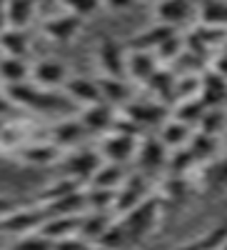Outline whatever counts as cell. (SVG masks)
I'll use <instances>...</instances> for the list:
<instances>
[{
  "label": "cell",
  "mask_w": 227,
  "mask_h": 250,
  "mask_svg": "<svg viewBox=\"0 0 227 250\" xmlns=\"http://www.w3.org/2000/svg\"><path fill=\"white\" fill-rule=\"evenodd\" d=\"M5 93L13 100V105L38 110V113H55V110H63L68 105V98L63 100L55 90L38 88L33 80L20 83V85H10V88H5Z\"/></svg>",
  "instance_id": "obj_1"
},
{
  "label": "cell",
  "mask_w": 227,
  "mask_h": 250,
  "mask_svg": "<svg viewBox=\"0 0 227 250\" xmlns=\"http://www.w3.org/2000/svg\"><path fill=\"white\" fill-rule=\"evenodd\" d=\"M160 210H162V200L155 198V195H148L135 208H130L128 213H122L117 220L122 223L130 240H140V238H145L148 233L155 230V225L160 220Z\"/></svg>",
  "instance_id": "obj_2"
},
{
  "label": "cell",
  "mask_w": 227,
  "mask_h": 250,
  "mask_svg": "<svg viewBox=\"0 0 227 250\" xmlns=\"http://www.w3.org/2000/svg\"><path fill=\"white\" fill-rule=\"evenodd\" d=\"M137 143H140V135L120 133V130H108L105 135H102V140H100V145H97V150H100L102 160L125 165L128 160H135Z\"/></svg>",
  "instance_id": "obj_3"
},
{
  "label": "cell",
  "mask_w": 227,
  "mask_h": 250,
  "mask_svg": "<svg viewBox=\"0 0 227 250\" xmlns=\"http://www.w3.org/2000/svg\"><path fill=\"white\" fill-rule=\"evenodd\" d=\"M45 210L40 205L35 208H13L8 215L0 218V233H10V235H25L33 230H40V225L45 223Z\"/></svg>",
  "instance_id": "obj_4"
},
{
  "label": "cell",
  "mask_w": 227,
  "mask_h": 250,
  "mask_svg": "<svg viewBox=\"0 0 227 250\" xmlns=\"http://www.w3.org/2000/svg\"><path fill=\"white\" fill-rule=\"evenodd\" d=\"M63 160V173L77 183H88L95 170L100 168V163H102V155L100 150L95 148H77L73 153H68L65 158H60Z\"/></svg>",
  "instance_id": "obj_5"
},
{
  "label": "cell",
  "mask_w": 227,
  "mask_h": 250,
  "mask_svg": "<svg viewBox=\"0 0 227 250\" xmlns=\"http://www.w3.org/2000/svg\"><path fill=\"white\" fill-rule=\"evenodd\" d=\"M145 198H148V175H142L140 170L128 173L125 180H122L120 188L115 190V215L128 213L130 208H135Z\"/></svg>",
  "instance_id": "obj_6"
},
{
  "label": "cell",
  "mask_w": 227,
  "mask_h": 250,
  "mask_svg": "<svg viewBox=\"0 0 227 250\" xmlns=\"http://www.w3.org/2000/svg\"><path fill=\"white\" fill-rule=\"evenodd\" d=\"M95 58H97V65H100L102 75L125 78V58H128V53L115 38H100Z\"/></svg>",
  "instance_id": "obj_7"
},
{
  "label": "cell",
  "mask_w": 227,
  "mask_h": 250,
  "mask_svg": "<svg viewBox=\"0 0 227 250\" xmlns=\"http://www.w3.org/2000/svg\"><path fill=\"white\" fill-rule=\"evenodd\" d=\"M135 163L142 175H152L162 168H168V148L162 145L160 138H145L137 143Z\"/></svg>",
  "instance_id": "obj_8"
},
{
  "label": "cell",
  "mask_w": 227,
  "mask_h": 250,
  "mask_svg": "<svg viewBox=\"0 0 227 250\" xmlns=\"http://www.w3.org/2000/svg\"><path fill=\"white\" fill-rule=\"evenodd\" d=\"M77 118L82 123V128H85V133L105 135L113 128L117 113H115V105H110V103H105V100H100V103H93V105H85V108L80 110Z\"/></svg>",
  "instance_id": "obj_9"
},
{
  "label": "cell",
  "mask_w": 227,
  "mask_h": 250,
  "mask_svg": "<svg viewBox=\"0 0 227 250\" xmlns=\"http://www.w3.org/2000/svg\"><path fill=\"white\" fill-rule=\"evenodd\" d=\"M68 78H70V75H68V68H65L60 60H53V58L38 60L35 65L30 68V80L35 83L38 88H45V90L63 88Z\"/></svg>",
  "instance_id": "obj_10"
},
{
  "label": "cell",
  "mask_w": 227,
  "mask_h": 250,
  "mask_svg": "<svg viewBox=\"0 0 227 250\" xmlns=\"http://www.w3.org/2000/svg\"><path fill=\"white\" fill-rule=\"evenodd\" d=\"M80 30H82V18H77L68 10L48 18L43 23V33H45V38L53 40V43H70V40L77 38Z\"/></svg>",
  "instance_id": "obj_11"
},
{
  "label": "cell",
  "mask_w": 227,
  "mask_h": 250,
  "mask_svg": "<svg viewBox=\"0 0 227 250\" xmlns=\"http://www.w3.org/2000/svg\"><path fill=\"white\" fill-rule=\"evenodd\" d=\"M125 118L132 120L137 128L162 125L168 120V108H165L160 100H130L125 105Z\"/></svg>",
  "instance_id": "obj_12"
},
{
  "label": "cell",
  "mask_w": 227,
  "mask_h": 250,
  "mask_svg": "<svg viewBox=\"0 0 227 250\" xmlns=\"http://www.w3.org/2000/svg\"><path fill=\"white\" fill-rule=\"evenodd\" d=\"M63 93L68 100L77 103V105H93V103H100V83L97 78H88V75H70L63 85Z\"/></svg>",
  "instance_id": "obj_13"
},
{
  "label": "cell",
  "mask_w": 227,
  "mask_h": 250,
  "mask_svg": "<svg viewBox=\"0 0 227 250\" xmlns=\"http://www.w3.org/2000/svg\"><path fill=\"white\" fill-rule=\"evenodd\" d=\"M160 68V60L152 50H128L125 58V78L132 83H145L155 75V70Z\"/></svg>",
  "instance_id": "obj_14"
},
{
  "label": "cell",
  "mask_w": 227,
  "mask_h": 250,
  "mask_svg": "<svg viewBox=\"0 0 227 250\" xmlns=\"http://www.w3.org/2000/svg\"><path fill=\"white\" fill-rule=\"evenodd\" d=\"M192 13L195 10H192L190 0H157V5H155V20L165 25H172V28L188 23Z\"/></svg>",
  "instance_id": "obj_15"
},
{
  "label": "cell",
  "mask_w": 227,
  "mask_h": 250,
  "mask_svg": "<svg viewBox=\"0 0 227 250\" xmlns=\"http://www.w3.org/2000/svg\"><path fill=\"white\" fill-rule=\"evenodd\" d=\"M175 33H177V28L157 23V20H155V25H150L148 30H142V33H137L132 38V43L128 45V50H152L155 53L165 40H168L170 35H175Z\"/></svg>",
  "instance_id": "obj_16"
},
{
  "label": "cell",
  "mask_w": 227,
  "mask_h": 250,
  "mask_svg": "<svg viewBox=\"0 0 227 250\" xmlns=\"http://www.w3.org/2000/svg\"><path fill=\"white\" fill-rule=\"evenodd\" d=\"M40 208L45 210V215H80L88 210V203H85V190H75V193H68L57 200H50V203H40Z\"/></svg>",
  "instance_id": "obj_17"
},
{
  "label": "cell",
  "mask_w": 227,
  "mask_h": 250,
  "mask_svg": "<svg viewBox=\"0 0 227 250\" xmlns=\"http://www.w3.org/2000/svg\"><path fill=\"white\" fill-rule=\"evenodd\" d=\"M113 223V213H102V210H85L80 215V228H77V235L90 240L93 245L100 240V235L110 228Z\"/></svg>",
  "instance_id": "obj_18"
},
{
  "label": "cell",
  "mask_w": 227,
  "mask_h": 250,
  "mask_svg": "<svg viewBox=\"0 0 227 250\" xmlns=\"http://www.w3.org/2000/svg\"><path fill=\"white\" fill-rule=\"evenodd\" d=\"M3 20L8 28L28 30V25L35 20V0H8L3 10Z\"/></svg>",
  "instance_id": "obj_19"
},
{
  "label": "cell",
  "mask_w": 227,
  "mask_h": 250,
  "mask_svg": "<svg viewBox=\"0 0 227 250\" xmlns=\"http://www.w3.org/2000/svg\"><path fill=\"white\" fill-rule=\"evenodd\" d=\"M157 138L162 140V145L168 150H177V148H185V145L190 143L192 130H190L188 123H182L177 118H170V120H165L160 125V135Z\"/></svg>",
  "instance_id": "obj_20"
},
{
  "label": "cell",
  "mask_w": 227,
  "mask_h": 250,
  "mask_svg": "<svg viewBox=\"0 0 227 250\" xmlns=\"http://www.w3.org/2000/svg\"><path fill=\"white\" fill-rule=\"evenodd\" d=\"M97 83H100V95H102V100L110 103V105H128V103L132 100V98H130V83H128V78L100 75Z\"/></svg>",
  "instance_id": "obj_21"
},
{
  "label": "cell",
  "mask_w": 227,
  "mask_h": 250,
  "mask_svg": "<svg viewBox=\"0 0 227 250\" xmlns=\"http://www.w3.org/2000/svg\"><path fill=\"white\" fill-rule=\"evenodd\" d=\"M85 135L88 133H85V128H82L80 118H65V120H60L57 125H53V130H50V140L57 145L60 150L68 148V145H75Z\"/></svg>",
  "instance_id": "obj_22"
},
{
  "label": "cell",
  "mask_w": 227,
  "mask_h": 250,
  "mask_svg": "<svg viewBox=\"0 0 227 250\" xmlns=\"http://www.w3.org/2000/svg\"><path fill=\"white\" fill-rule=\"evenodd\" d=\"M28 78H30V65L25 62V58H13V55L0 58V83L5 88L28 83Z\"/></svg>",
  "instance_id": "obj_23"
},
{
  "label": "cell",
  "mask_w": 227,
  "mask_h": 250,
  "mask_svg": "<svg viewBox=\"0 0 227 250\" xmlns=\"http://www.w3.org/2000/svg\"><path fill=\"white\" fill-rule=\"evenodd\" d=\"M80 215H82V213H80ZM80 215H50V218H45L43 225H40V233L48 235L50 240H60V238H68V235H77Z\"/></svg>",
  "instance_id": "obj_24"
},
{
  "label": "cell",
  "mask_w": 227,
  "mask_h": 250,
  "mask_svg": "<svg viewBox=\"0 0 227 250\" xmlns=\"http://www.w3.org/2000/svg\"><path fill=\"white\" fill-rule=\"evenodd\" d=\"M125 168L120 163H110V160H102L100 168L95 170V175L88 180L90 188H108V190H117L120 183L125 180Z\"/></svg>",
  "instance_id": "obj_25"
},
{
  "label": "cell",
  "mask_w": 227,
  "mask_h": 250,
  "mask_svg": "<svg viewBox=\"0 0 227 250\" xmlns=\"http://www.w3.org/2000/svg\"><path fill=\"white\" fill-rule=\"evenodd\" d=\"M0 50L3 55H13V58H25L30 50V38L28 30H18V28H3L0 30Z\"/></svg>",
  "instance_id": "obj_26"
},
{
  "label": "cell",
  "mask_w": 227,
  "mask_h": 250,
  "mask_svg": "<svg viewBox=\"0 0 227 250\" xmlns=\"http://www.w3.org/2000/svg\"><path fill=\"white\" fill-rule=\"evenodd\" d=\"M23 158L33 165H43L45 168V165H53L63 158V150H60L53 140L50 143H35V145H28L23 150Z\"/></svg>",
  "instance_id": "obj_27"
},
{
  "label": "cell",
  "mask_w": 227,
  "mask_h": 250,
  "mask_svg": "<svg viewBox=\"0 0 227 250\" xmlns=\"http://www.w3.org/2000/svg\"><path fill=\"white\" fill-rule=\"evenodd\" d=\"M175 80H177V78H175L168 68H157L155 75L145 83V85L155 93V100H168V98L172 100V98H175Z\"/></svg>",
  "instance_id": "obj_28"
},
{
  "label": "cell",
  "mask_w": 227,
  "mask_h": 250,
  "mask_svg": "<svg viewBox=\"0 0 227 250\" xmlns=\"http://www.w3.org/2000/svg\"><path fill=\"white\" fill-rule=\"evenodd\" d=\"M188 150L192 153L195 163L210 160V158L215 155V150H217V138H215V135H208V133H202V130H197V133H192V138H190V143H188Z\"/></svg>",
  "instance_id": "obj_29"
},
{
  "label": "cell",
  "mask_w": 227,
  "mask_h": 250,
  "mask_svg": "<svg viewBox=\"0 0 227 250\" xmlns=\"http://www.w3.org/2000/svg\"><path fill=\"white\" fill-rule=\"evenodd\" d=\"M128 243H130V238H128V233H125V228H122V223H120V220H113L110 228H108V230L100 235V240L95 243V248H97V250H125Z\"/></svg>",
  "instance_id": "obj_30"
},
{
  "label": "cell",
  "mask_w": 227,
  "mask_h": 250,
  "mask_svg": "<svg viewBox=\"0 0 227 250\" xmlns=\"http://www.w3.org/2000/svg\"><path fill=\"white\" fill-rule=\"evenodd\" d=\"M85 203H88V210L115 213V190H108V188H88Z\"/></svg>",
  "instance_id": "obj_31"
},
{
  "label": "cell",
  "mask_w": 227,
  "mask_h": 250,
  "mask_svg": "<svg viewBox=\"0 0 227 250\" xmlns=\"http://www.w3.org/2000/svg\"><path fill=\"white\" fill-rule=\"evenodd\" d=\"M200 18L205 25L227 28V3H222V0H208L200 10Z\"/></svg>",
  "instance_id": "obj_32"
},
{
  "label": "cell",
  "mask_w": 227,
  "mask_h": 250,
  "mask_svg": "<svg viewBox=\"0 0 227 250\" xmlns=\"http://www.w3.org/2000/svg\"><path fill=\"white\" fill-rule=\"evenodd\" d=\"M10 250H53V240L40 230H33L25 235H18V240L10 245Z\"/></svg>",
  "instance_id": "obj_33"
},
{
  "label": "cell",
  "mask_w": 227,
  "mask_h": 250,
  "mask_svg": "<svg viewBox=\"0 0 227 250\" xmlns=\"http://www.w3.org/2000/svg\"><path fill=\"white\" fill-rule=\"evenodd\" d=\"M82 188V183H77V180H73V178H60V180H55L50 188H45L43 190V195H40V200L43 203H50V200H57V198H63V195H68V193H75V190H80Z\"/></svg>",
  "instance_id": "obj_34"
},
{
  "label": "cell",
  "mask_w": 227,
  "mask_h": 250,
  "mask_svg": "<svg viewBox=\"0 0 227 250\" xmlns=\"http://www.w3.org/2000/svg\"><path fill=\"white\" fill-rule=\"evenodd\" d=\"M225 113H220V108H208L202 113V118H200V130L202 133H208V135H215L217 138V133L225 128Z\"/></svg>",
  "instance_id": "obj_35"
},
{
  "label": "cell",
  "mask_w": 227,
  "mask_h": 250,
  "mask_svg": "<svg viewBox=\"0 0 227 250\" xmlns=\"http://www.w3.org/2000/svg\"><path fill=\"white\" fill-rule=\"evenodd\" d=\"M63 3V8L68 10V13H73V15H77V18H90V15H95L97 10H100V0H60Z\"/></svg>",
  "instance_id": "obj_36"
},
{
  "label": "cell",
  "mask_w": 227,
  "mask_h": 250,
  "mask_svg": "<svg viewBox=\"0 0 227 250\" xmlns=\"http://www.w3.org/2000/svg\"><path fill=\"white\" fill-rule=\"evenodd\" d=\"M182 50H185V43L180 40V35L175 33V35H170V38L155 50V55H157V60L168 62V60H177V58L182 55Z\"/></svg>",
  "instance_id": "obj_37"
},
{
  "label": "cell",
  "mask_w": 227,
  "mask_h": 250,
  "mask_svg": "<svg viewBox=\"0 0 227 250\" xmlns=\"http://www.w3.org/2000/svg\"><path fill=\"white\" fill-rule=\"evenodd\" d=\"M53 250H97V248L80 235H68V238L53 240Z\"/></svg>",
  "instance_id": "obj_38"
},
{
  "label": "cell",
  "mask_w": 227,
  "mask_h": 250,
  "mask_svg": "<svg viewBox=\"0 0 227 250\" xmlns=\"http://www.w3.org/2000/svg\"><path fill=\"white\" fill-rule=\"evenodd\" d=\"M102 5H105L108 10H128V8H132L137 0H100Z\"/></svg>",
  "instance_id": "obj_39"
},
{
  "label": "cell",
  "mask_w": 227,
  "mask_h": 250,
  "mask_svg": "<svg viewBox=\"0 0 227 250\" xmlns=\"http://www.w3.org/2000/svg\"><path fill=\"white\" fill-rule=\"evenodd\" d=\"M13 100L8 98V93H0V120H5L10 113H13Z\"/></svg>",
  "instance_id": "obj_40"
},
{
  "label": "cell",
  "mask_w": 227,
  "mask_h": 250,
  "mask_svg": "<svg viewBox=\"0 0 227 250\" xmlns=\"http://www.w3.org/2000/svg\"><path fill=\"white\" fill-rule=\"evenodd\" d=\"M15 208V203H13V198H5V195H0V218L3 215H8L10 210Z\"/></svg>",
  "instance_id": "obj_41"
},
{
  "label": "cell",
  "mask_w": 227,
  "mask_h": 250,
  "mask_svg": "<svg viewBox=\"0 0 227 250\" xmlns=\"http://www.w3.org/2000/svg\"><path fill=\"white\" fill-rule=\"evenodd\" d=\"M3 130H5V120H0V140H3Z\"/></svg>",
  "instance_id": "obj_42"
},
{
  "label": "cell",
  "mask_w": 227,
  "mask_h": 250,
  "mask_svg": "<svg viewBox=\"0 0 227 250\" xmlns=\"http://www.w3.org/2000/svg\"><path fill=\"white\" fill-rule=\"evenodd\" d=\"M5 3L8 0H0V15H3V10H5Z\"/></svg>",
  "instance_id": "obj_43"
},
{
  "label": "cell",
  "mask_w": 227,
  "mask_h": 250,
  "mask_svg": "<svg viewBox=\"0 0 227 250\" xmlns=\"http://www.w3.org/2000/svg\"><path fill=\"white\" fill-rule=\"evenodd\" d=\"M220 250H227V240H225V245H222V248H220Z\"/></svg>",
  "instance_id": "obj_44"
},
{
  "label": "cell",
  "mask_w": 227,
  "mask_h": 250,
  "mask_svg": "<svg viewBox=\"0 0 227 250\" xmlns=\"http://www.w3.org/2000/svg\"><path fill=\"white\" fill-rule=\"evenodd\" d=\"M225 148H227V133H225Z\"/></svg>",
  "instance_id": "obj_45"
}]
</instances>
